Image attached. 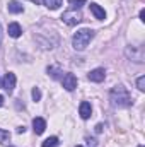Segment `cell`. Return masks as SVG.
<instances>
[{
  "label": "cell",
  "mask_w": 145,
  "mask_h": 147,
  "mask_svg": "<svg viewBox=\"0 0 145 147\" xmlns=\"http://www.w3.org/2000/svg\"><path fill=\"white\" fill-rule=\"evenodd\" d=\"M58 144H60V142H58V137H48V139L41 144V147H56Z\"/></svg>",
  "instance_id": "cell-14"
},
{
  "label": "cell",
  "mask_w": 145,
  "mask_h": 147,
  "mask_svg": "<svg viewBox=\"0 0 145 147\" xmlns=\"http://www.w3.org/2000/svg\"><path fill=\"white\" fill-rule=\"evenodd\" d=\"M87 77H89V80H91V82H97V84H99V82H103V80L106 79V70H104V69H101V67H99V69H94V70H91V72H89Z\"/></svg>",
  "instance_id": "cell-7"
},
{
  "label": "cell",
  "mask_w": 145,
  "mask_h": 147,
  "mask_svg": "<svg viewBox=\"0 0 145 147\" xmlns=\"http://www.w3.org/2000/svg\"><path fill=\"white\" fill-rule=\"evenodd\" d=\"M138 147H144V146H138Z\"/></svg>",
  "instance_id": "cell-28"
},
{
  "label": "cell",
  "mask_w": 145,
  "mask_h": 147,
  "mask_svg": "<svg viewBox=\"0 0 145 147\" xmlns=\"http://www.w3.org/2000/svg\"><path fill=\"white\" fill-rule=\"evenodd\" d=\"M79 115H80V118H82V120L91 118V115H92V106H91V103L82 101V103H80V106H79Z\"/></svg>",
  "instance_id": "cell-8"
},
{
  "label": "cell",
  "mask_w": 145,
  "mask_h": 147,
  "mask_svg": "<svg viewBox=\"0 0 145 147\" xmlns=\"http://www.w3.org/2000/svg\"><path fill=\"white\" fill-rule=\"evenodd\" d=\"M46 72L50 74L53 79H60V74H62V70H60L58 67H48V69H46Z\"/></svg>",
  "instance_id": "cell-15"
},
{
  "label": "cell",
  "mask_w": 145,
  "mask_h": 147,
  "mask_svg": "<svg viewBox=\"0 0 145 147\" xmlns=\"http://www.w3.org/2000/svg\"><path fill=\"white\" fill-rule=\"evenodd\" d=\"M72 5H70V9H80L84 3H85V0H68Z\"/></svg>",
  "instance_id": "cell-19"
},
{
  "label": "cell",
  "mask_w": 145,
  "mask_h": 147,
  "mask_svg": "<svg viewBox=\"0 0 145 147\" xmlns=\"http://www.w3.org/2000/svg\"><path fill=\"white\" fill-rule=\"evenodd\" d=\"M138 17H140V21H142V22H145V9H142V10H140Z\"/></svg>",
  "instance_id": "cell-21"
},
{
  "label": "cell",
  "mask_w": 145,
  "mask_h": 147,
  "mask_svg": "<svg viewBox=\"0 0 145 147\" xmlns=\"http://www.w3.org/2000/svg\"><path fill=\"white\" fill-rule=\"evenodd\" d=\"M44 128H46V121H44L43 118L36 116V118L33 120V130H34V134H36V135H41V134L44 132Z\"/></svg>",
  "instance_id": "cell-9"
},
{
  "label": "cell",
  "mask_w": 145,
  "mask_h": 147,
  "mask_svg": "<svg viewBox=\"0 0 145 147\" xmlns=\"http://www.w3.org/2000/svg\"><path fill=\"white\" fill-rule=\"evenodd\" d=\"M89 9H91V12L94 14V17H96V19H99V21L106 19V12H104V9H103L101 5H97V3H91V5H89Z\"/></svg>",
  "instance_id": "cell-10"
},
{
  "label": "cell",
  "mask_w": 145,
  "mask_h": 147,
  "mask_svg": "<svg viewBox=\"0 0 145 147\" xmlns=\"http://www.w3.org/2000/svg\"><path fill=\"white\" fill-rule=\"evenodd\" d=\"M2 38H3V33H2V26H0V45H2Z\"/></svg>",
  "instance_id": "cell-23"
},
{
  "label": "cell",
  "mask_w": 145,
  "mask_h": 147,
  "mask_svg": "<svg viewBox=\"0 0 145 147\" xmlns=\"http://www.w3.org/2000/svg\"><path fill=\"white\" fill-rule=\"evenodd\" d=\"M94 31L92 29H89V28H85V29H80V31H77L72 38V46L75 50H79V51H82V50H85L87 48V45L92 41V38H94Z\"/></svg>",
  "instance_id": "cell-2"
},
{
  "label": "cell",
  "mask_w": 145,
  "mask_h": 147,
  "mask_svg": "<svg viewBox=\"0 0 145 147\" xmlns=\"http://www.w3.org/2000/svg\"><path fill=\"white\" fill-rule=\"evenodd\" d=\"M103 128H104V125H103V123H97V125H96V134H101Z\"/></svg>",
  "instance_id": "cell-20"
},
{
  "label": "cell",
  "mask_w": 145,
  "mask_h": 147,
  "mask_svg": "<svg viewBox=\"0 0 145 147\" xmlns=\"http://www.w3.org/2000/svg\"><path fill=\"white\" fill-rule=\"evenodd\" d=\"M77 147H82V146H77Z\"/></svg>",
  "instance_id": "cell-27"
},
{
  "label": "cell",
  "mask_w": 145,
  "mask_h": 147,
  "mask_svg": "<svg viewBox=\"0 0 145 147\" xmlns=\"http://www.w3.org/2000/svg\"><path fill=\"white\" fill-rule=\"evenodd\" d=\"M62 84H63V89L65 91H73L77 87V77L73 74L67 72L63 77H62Z\"/></svg>",
  "instance_id": "cell-6"
},
{
  "label": "cell",
  "mask_w": 145,
  "mask_h": 147,
  "mask_svg": "<svg viewBox=\"0 0 145 147\" xmlns=\"http://www.w3.org/2000/svg\"><path fill=\"white\" fill-rule=\"evenodd\" d=\"M7 31H9V36L10 38H19L22 34V29H21V26H19L17 22H10Z\"/></svg>",
  "instance_id": "cell-12"
},
{
  "label": "cell",
  "mask_w": 145,
  "mask_h": 147,
  "mask_svg": "<svg viewBox=\"0 0 145 147\" xmlns=\"http://www.w3.org/2000/svg\"><path fill=\"white\" fill-rule=\"evenodd\" d=\"M7 140H10V134L3 128H0V144H5Z\"/></svg>",
  "instance_id": "cell-16"
},
{
  "label": "cell",
  "mask_w": 145,
  "mask_h": 147,
  "mask_svg": "<svg viewBox=\"0 0 145 147\" xmlns=\"http://www.w3.org/2000/svg\"><path fill=\"white\" fill-rule=\"evenodd\" d=\"M62 21L68 26H77L79 22H82V14H80L79 9H68V10L63 12Z\"/></svg>",
  "instance_id": "cell-3"
},
{
  "label": "cell",
  "mask_w": 145,
  "mask_h": 147,
  "mask_svg": "<svg viewBox=\"0 0 145 147\" xmlns=\"http://www.w3.org/2000/svg\"><path fill=\"white\" fill-rule=\"evenodd\" d=\"M0 86H2V80H0Z\"/></svg>",
  "instance_id": "cell-26"
},
{
  "label": "cell",
  "mask_w": 145,
  "mask_h": 147,
  "mask_svg": "<svg viewBox=\"0 0 145 147\" xmlns=\"http://www.w3.org/2000/svg\"><path fill=\"white\" fill-rule=\"evenodd\" d=\"M31 96H33V101H39V99H41V91H39V87H33Z\"/></svg>",
  "instance_id": "cell-17"
},
{
  "label": "cell",
  "mask_w": 145,
  "mask_h": 147,
  "mask_svg": "<svg viewBox=\"0 0 145 147\" xmlns=\"http://www.w3.org/2000/svg\"><path fill=\"white\" fill-rule=\"evenodd\" d=\"M7 9H9V12H10V14H21V12H24L22 3H21V2H17V0H9Z\"/></svg>",
  "instance_id": "cell-11"
},
{
  "label": "cell",
  "mask_w": 145,
  "mask_h": 147,
  "mask_svg": "<svg viewBox=\"0 0 145 147\" xmlns=\"http://www.w3.org/2000/svg\"><path fill=\"white\" fill-rule=\"evenodd\" d=\"M125 53H126V57L130 58V60H133V62H137V63H144V48L142 46H126V50H125Z\"/></svg>",
  "instance_id": "cell-4"
},
{
  "label": "cell",
  "mask_w": 145,
  "mask_h": 147,
  "mask_svg": "<svg viewBox=\"0 0 145 147\" xmlns=\"http://www.w3.org/2000/svg\"><path fill=\"white\" fill-rule=\"evenodd\" d=\"M24 132H26V127H19L17 128V134H24Z\"/></svg>",
  "instance_id": "cell-22"
},
{
  "label": "cell",
  "mask_w": 145,
  "mask_h": 147,
  "mask_svg": "<svg viewBox=\"0 0 145 147\" xmlns=\"http://www.w3.org/2000/svg\"><path fill=\"white\" fill-rule=\"evenodd\" d=\"M43 3H44L50 10H56V9H60V5L63 3V0H43Z\"/></svg>",
  "instance_id": "cell-13"
},
{
  "label": "cell",
  "mask_w": 145,
  "mask_h": 147,
  "mask_svg": "<svg viewBox=\"0 0 145 147\" xmlns=\"http://www.w3.org/2000/svg\"><path fill=\"white\" fill-rule=\"evenodd\" d=\"M15 80H17V79H15V74L14 72H7L5 74V77L2 79V87L10 94V92L14 91V87H15Z\"/></svg>",
  "instance_id": "cell-5"
},
{
  "label": "cell",
  "mask_w": 145,
  "mask_h": 147,
  "mask_svg": "<svg viewBox=\"0 0 145 147\" xmlns=\"http://www.w3.org/2000/svg\"><path fill=\"white\" fill-rule=\"evenodd\" d=\"M31 2H34V3H41L43 0H31Z\"/></svg>",
  "instance_id": "cell-25"
},
{
  "label": "cell",
  "mask_w": 145,
  "mask_h": 147,
  "mask_svg": "<svg viewBox=\"0 0 145 147\" xmlns=\"http://www.w3.org/2000/svg\"><path fill=\"white\" fill-rule=\"evenodd\" d=\"M2 105H3V96L0 94V106H2Z\"/></svg>",
  "instance_id": "cell-24"
},
{
  "label": "cell",
  "mask_w": 145,
  "mask_h": 147,
  "mask_svg": "<svg viewBox=\"0 0 145 147\" xmlns=\"http://www.w3.org/2000/svg\"><path fill=\"white\" fill-rule=\"evenodd\" d=\"M109 101L114 108H126V106H132L133 99H132V94L128 92V89L121 84L114 86L109 92Z\"/></svg>",
  "instance_id": "cell-1"
},
{
  "label": "cell",
  "mask_w": 145,
  "mask_h": 147,
  "mask_svg": "<svg viewBox=\"0 0 145 147\" xmlns=\"http://www.w3.org/2000/svg\"><path fill=\"white\" fill-rule=\"evenodd\" d=\"M137 87H138V91H145V75H140L137 79Z\"/></svg>",
  "instance_id": "cell-18"
}]
</instances>
